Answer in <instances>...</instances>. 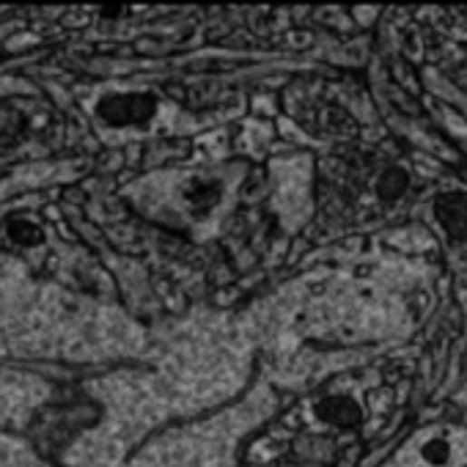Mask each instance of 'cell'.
Listing matches in <instances>:
<instances>
[{"mask_svg": "<svg viewBox=\"0 0 467 467\" xmlns=\"http://www.w3.org/2000/svg\"><path fill=\"white\" fill-rule=\"evenodd\" d=\"M316 413L322 415V421L336 426H352L360 421V407L349 396H327L325 402H319Z\"/></svg>", "mask_w": 467, "mask_h": 467, "instance_id": "obj_3", "label": "cell"}, {"mask_svg": "<svg viewBox=\"0 0 467 467\" xmlns=\"http://www.w3.org/2000/svg\"><path fill=\"white\" fill-rule=\"evenodd\" d=\"M242 179L245 162L151 173L132 184L130 201L138 212L151 218V223L193 239H207L226 220Z\"/></svg>", "mask_w": 467, "mask_h": 467, "instance_id": "obj_1", "label": "cell"}, {"mask_svg": "<svg viewBox=\"0 0 467 467\" xmlns=\"http://www.w3.org/2000/svg\"><path fill=\"white\" fill-rule=\"evenodd\" d=\"M160 113V100L149 91H111L93 105V116L113 130H146Z\"/></svg>", "mask_w": 467, "mask_h": 467, "instance_id": "obj_2", "label": "cell"}, {"mask_svg": "<svg viewBox=\"0 0 467 467\" xmlns=\"http://www.w3.org/2000/svg\"><path fill=\"white\" fill-rule=\"evenodd\" d=\"M421 459H423V464H429V467H448L451 459H453V443H451V437L434 434V437L423 440V445H421Z\"/></svg>", "mask_w": 467, "mask_h": 467, "instance_id": "obj_4", "label": "cell"}, {"mask_svg": "<svg viewBox=\"0 0 467 467\" xmlns=\"http://www.w3.org/2000/svg\"><path fill=\"white\" fill-rule=\"evenodd\" d=\"M9 237H12L17 245H39V242L44 239V231H42V226H36L34 220L20 218V220H12V223H9Z\"/></svg>", "mask_w": 467, "mask_h": 467, "instance_id": "obj_5", "label": "cell"}]
</instances>
